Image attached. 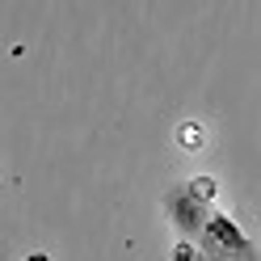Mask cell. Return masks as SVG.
<instances>
[{"label": "cell", "mask_w": 261, "mask_h": 261, "mask_svg": "<svg viewBox=\"0 0 261 261\" xmlns=\"http://www.w3.org/2000/svg\"><path fill=\"white\" fill-rule=\"evenodd\" d=\"M215 194H219L215 177H194V181H181L165 194L160 206H165V215L177 232V244H198L202 240L211 215H215Z\"/></svg>", "instance_id": "obj_1"}, {"label": "cell", "mask_w": 261, "mask_h": 261, "mask_svg": "<svg viewBox=\"0 0 261 261\" xmlns=\"http://www.w3.org/2000/svg\"><path fill=\"white\" fill-rule=\"evenodd\" d=\"M198 249V261H261V249L240 232V223L232 215H223V211H215L206 223L202 240L194 244Z\"/></svg>", "instance_id": "obj_2"}]
</instances>
